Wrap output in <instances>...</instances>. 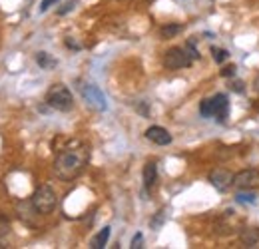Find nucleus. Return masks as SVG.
<instances>
[{"instance_id": "nucleus-1", "label": "nucleus", "mask_w": 259, "mask_h": 249, "mask_svg": "<svg viewBox=\"0 0 259 249\" xmlns=\"http://www.w3.org/2000/svg\"><path fill=\"white\" fill-rule=\"evenodd\" d=\"M86 161H88V148L80 142H72L70 146L58 152L54 159V174L62 182H72L82 174Z\"/></svg>"}, {"instance_id": "nucleus-2", "label": "nucleus", "mask_w": 259, "mask_h": 249, "mask_svg": "<svg viewBox=\"0 0 259 249\" xmlns=\"http://www.w3.org/2000/svg\"><path fill=\"white\" fill-rule=\"evenodd\" d=\"M46 104L58 112H70L74 108V96L64 84H54L46 92Z\"/></svg>"}, {"instance_id": "nucleus-3", "label": "nucleus", "mask_w": 259, "mask_h": 249, "mask_svg": "<svg viewBox=\"0 0 259 249\" xmlns=\"http://www.w3.org/2000/svg\"><path fill=\"white\" fill-rule=\"evenodd\" d=\"M32 208L38 212V214H42V216H48V214H52L54 210H56V205H58V197H56V191L52 189L50 186H40L36 191L32 193Z\"/></svg>"}, {"instance_id": "nucleus-4", "label": "nucleus", "mask_w": 259, "mask_h": 249, "mask_svg": "<svg viewBox=\"0 0 259 249\" xmlns=\"http://www.w3.org/2000/svg\"><path fill=\"white\" fill-rule=\"evenodd\" d=\"M80 94H82L84 102H86L92 110H96V112H106V110H108V100H106L104 92L98 88L96 84L84 82V84L80 86Z\"/></svg>"}, {"instance_id": "nucleus-5", "label": "nucleus", "mask_w": 259, "mask_h": 249, "mask_svg": "<svg viewBox=\"0 0 259 249\" xmlns=\"http://www.w3.org/2000/svg\"><path fill=\"white\" fill-rule=\"evenodd\" d=\"M194 64V58L188 54L186 48H180V46H174L169 48L165 54H163V66L167 70H182V68H188Z\"/></svg>"}, {"instance_id": "nucleus-6", "label": "nucleus", "mask_w": 259, "mask_h": 249, "mask_svg": "<svg viewBox=\"0 0 259 249\" xmlns=\"http://www.w3.org/2000/svg\"><path fill=\"white\" fill-rule=\"evenodd\" d=\"M233 186L237 189H257L259 187V170L257 168H245L233 178Z\"/></svg>"}, {"instance_id": "nucleus-7", "label": "nucleus", "mask_w": 259, "mask_h": 249, "mask_svg": "<svg viewBox=\"0 0 259 249\" xmlns=\"http://www.w3.org/2000/svg\"><path fill=\"white\" fill-rule=\"evenodd\" d=\"M233 174L226 170V168H213L211 172H209V176H207V180H209V184L215 187L218 191H227L229 187L233 186Z\"/></svg>"}, {"instance_id": "nucleus-8", "label": "nucleus", "mask_w": 259, "mask_h": 249, "mask_svg": "<svg viewBox=\"0 0 259 249\" xmlns=\"http://www.w3.org/2000/svg\"><path fill=\"white\" fill-rule=\"evenodd\" d=\"M211 100V112H213V118L220 120V122H226L227 114H229V100H227L226 94H215Z\"/></svg>"}, {"instance_id": "nucleus-9", "label": "nucleus", "mask_w": 259, "mask_h": 249, "mask_svg": "<svg viewBox=\"0 0 259 249\" xmlns=\"http://www.w3.org/2000/svg\"><path fill=\"white\" fill-rule=\"evenodd\" d=\"M146 138L150 140V142H154V144H158V146H167V144H171V134L162 128V126H150L148 130H146Z\"/></svg>"}, {"instance_id": "nucleus-10", "label": "nucleus", "mask_w": 259, "mask_h": 249, "mask_svg": "<svg viewBox=\"0 0 259 249\" xmlns=\"http://www.w3.org/2000/svg\"><path fill=\"white\" fill-rule=\"evenodd\" d=\"M142 178H144V187H146L148 191L154 189L156 182H158V165H156V161H148V163L144 165Z\"/></svg>"}, {"instance_id": "nucleus-11", "label": "nucleus", "mask_w": 259, "mask_h": 249, "mask_svg": "<svg viewBox=\"0 0 259 249\" xmlns=\"http://www.w3.org/2000/svg\"><path fill=\"white\" fill-rule=\"evenodd\" d=\"M239 241L245 247H255L259 243V229L257 227H243L239 231Z\"/></svg>"}, {"instance_id": "nucleus-12", "label": "nucleus", "mask_w": 259, "mask_h": 249, "mask_svg": "<svg viewBox=\"0 0 259 249\" xmlns=\"http://www.w3.org/2000/svg\"><path fill=\"white\" fill-rule=\"evenodd\" d=\"M110 233H112V229H110L108 225H106V227H102L96 235L92 237L90 247H92V249H104V247H106V243H108V239H110Z\"/></svg>"}, {"instance_id": "nucleus-13", "label": "nucleus", "mask_w": 259, "mask_h": 249, "mask_svg": "<svg viewBox=\"0 0 259 249\" xmlns=\"http://www.w3.org/2000/svg\"><path fill=\"white\" fill-rule=\"evenodd\" d=\"M182 30H184V24H165L160 28V36L163 40H169V38H176Z\"/></svg>"}, {"instance_id": "nucleus-14", "label": "nucleus", "mask_w": 259, "mask_h": 249, "mask_svg": "<svg viewBox=\"0 0 259 249\" xmlns=\"http://www.w3.org/2000/svg\"><path fill=\"white\" fill-rule=\"evenodd\" d=\"M36 62L40 68H44V70H48V68H54L56 66V60L54 58H50V54L48 52H38L36 54Z\"/></svg>"}, {"instance_id": "nucleus-15", "label": "nucleus", "mask_w": 259, "mask_h": 249, "mask_svg": "<svg viewBox=\"0 0 259 249\" xmlns=\"http://www.w3.org/2000/svg\"><path fill=\"white\" fill-rule=\"evenodd\" d=\"M237 201H239V203H245V205H247V203L253 205V203L257 201V195L253 193V189H243L241 193H237Z\"/></svg>"}, {"instance_id": "nucleus-16", "label": "nucleus", "mask_w": 259, "mask_h": 249, "mask_svg": "<svg viewBox=\"0 0 259 249\" xmlns=\"http://www.w3.org/2000/svg\"><path fill=\"white\" fill-rule=\"evenodd\" d=\"M199 114H201V118H213V112H211V100H209V98L201 100V104H199Z\"/></svg>"}, {"instance_id": "nucleus-17", "label": "nucleus", "mask_w": 259, "mask_h": 249, "mask_svg": "<svg viewBox=\"0 0 259 249\" xmlns=\"http://www.w3.org/2000/svg\"><path fill=\"white\" fill-rule=\"evenodd\" d=\"M211 56H213V60L218 64H224L229 58V54H227V50L224 48H215V46H211Z\"/></svg>"}, {"instance_id": "nucleus-18", "label": "nucleus", "mask_w": 259, "mask_h": 249, "mask_svg": "<svg viewBox=\"0 0 259 249\" xmlns=\"http://www.w3.org/2000/svg\"><path fill=\"white\" fill-rule=\"evenodd\" d=\"M163 221H165V210H160V212H158V216L152 219V223H150V225H152V229H160Z\"/></svg>"}, {"instance_id": "nucleus-19", "label": "nucleus", "mask_w": 259, "mask_h": 249, "mask_svg": "<svg viewBox=\"0 0 259 249\" xmlns=\"http://www.w3.org/2000/svg\"><path fill=\"white\" fill-rule=\"evenodd\" d=\"M186 50H188V54H190L194 60L199 58V52H197V48H195V38H192V40L186 42Z\"/></svg>"}, {"instance_id": "nucleus-20", "label": "nucleus", "mask_w": 259, "mask_h": 249, "mask_svg": "<svg viewBox=\"0 0 259 249\" xmlns=\"http://www.w3.org/2000/svg\"><path fill=\"white\" fill-rule=\"evenodd\" d=\"M142 241H144V235L142 233H136L132 237V249H140L142 247Z\"/></svg>"}, {"instance_id": "nucleus-21", "label": "nucleus", "mask_w": 259, "mask_h": 249, "mask_svg": "<svg viewBox=\"0 0 259 249\" xmlns=\"http://www.w3.org/2000/svg\"><path fill=\"white\" fill-rule=\"evenodd\" d=\"M235 70H237L235 66H227V68L222 70V76H224V78H231V76H235Z\"/></svg>"}, {"instance_id": "nucleus-22", "label": "nucleus", "mask_w": 259, "mask_h": 249, "mask_svg": "<svg viewBox=\"0 0 259 249\" xmlns=\"http://www.w3.org/2000/svg\"><path fill=\"white\" fill-rule=\"evenodd\" d=\"M58 0H42V4H40V12H46L50 6H54Z\"/></svg>"}, {"instance_id": "nucleus-23", "label": "nucleus", "mask_w": 259, "mask_h": 249, "mask_svg": "<svg viewBox=\"0 0 259 249\" xmlns=\"http://www.w3.org/2000/svg\"><path fill=\"white\" fill-rule=\"evenodd\" d=\"M74 6H76L74 2H66V4H64V8H60V10H58V14H66V12H70V10H74Z\"/></svg>"}, {"instance_id": "nucleus-24", "label": "nucleus", "mask_w": 259, "mask_h": 249, "mask_svg": "<svg viewBox=\"0 0 259 249\" xmlns=\"http://www.w3.org/2000/svg\"><path fill=\"white\" fill-rule=\"evenodd\" d=\"M231 90H235V92H243V82H239V80H237V82H231Z\"/></svg>"}, {"instance_id": "nucleus-25", "label": "nucleus", "mask_w": 259, "mask_h": 249, "mask_svg": "<svg viewBox=\"0 0 259 249\" xmlns=\"http://www.w3.org/2000/svg\"><path fill=\"white\" fill-rule=\"evenodd\" d=\"M66 46H68V48H74V50H80V44L72 42V38H68V40H66Z\"/></svg>"}, {"instance_id": "nucleus-26", "label": "nucleus", "mask_w": 259, "mask_h": 249, "mask_svg": "<svg viewBox=\"0 0 259 249\" xmlns=\"http://www.w3.org/2000/svg\"><path fill=\"white\" fill-rule=\"evenodd\" d=\"M253 88H255V92L259 94V74L255 76V80H253Z\"/></svg>"}]
</instances>
